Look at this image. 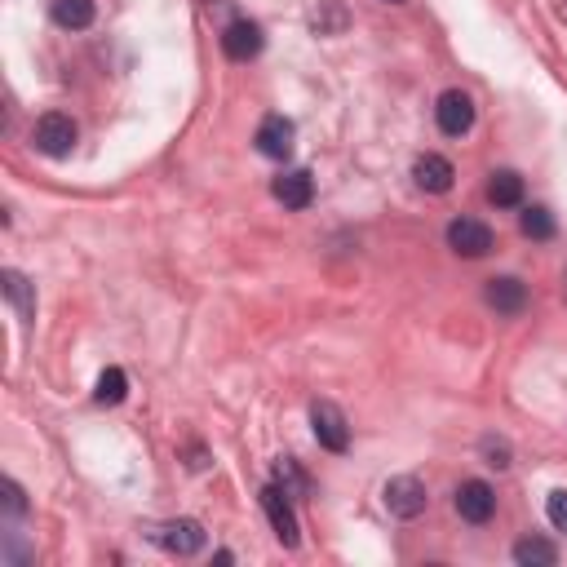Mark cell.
<instances>
[{
  "mask_svg": "<svg viewBox=\"0 0 567 567\" xmlns=\"http://www.w3.org/2000/svg\"><path fill=\"white\" fill-rule=\"evenodd\" d=\"M412 178H417L421 191L443 195V191H452V182H457V169H452V160H443V156H421L412 164Z\"/></svg>",
  "mask_w": 567,
  "mask_h": 567,
  "instance_id": "obj_13",
  "label": "cell"
},
{
  "mask_svg": "<svg viewBox=\"0 0 567 567\" xmlns=\"http://www.w3.org/2000/svg\"><path fill=\"white\" fill-rule=\"evenodd\" d=\"M147 536L164 554H178V559H191V554H200L204 545H209V532L195 519H169V523H160V528H151Z\"/></svg>",
  "mask_w": 567,
  "mask_h": 567,
  "instance_id": "obj_2",
  "label": "cell"
},
{
  "mask_svg": "<svg viewBox=\"0 0 567 567\" xmlns=\"http://www.w3.org/2000/svg\"><path fill=\"white\" fill-rule=\"evenodd\" d=\"M457 514L466 523H488L492 514H497V492H492L483 479H466L457 488Z\"/></svg>",
  "mask_w": 567,
  "mask_h": 567,
  "instance_id": "obj_8",
  "label": "cell"
},
{
  "mask_svg": "<svg viewBox=\"0 0 567 567\" xmlns=\"http://www.w3.org/2000/svg\"><path fill=\"white\" fill-rule=\"evenodd\" d=\"M0 497H5V514H9V519H23V514H27V497H23V488H18L14 479L0 483Z\"/></svg>",
  "mask_w": 567,
  "mask_h": 567,
  "instance_id": "obj_21",
  "label": "cell"
},
{
  "mask_svg": "<svg viewBox=\"0 0 567 567\" xmlns=\"http://www.w3.org/2000/svg\"><path fill=\"white\" fill-rule=\"evenodd\" d=\"M253 142H257V151H262L266 160H288V156H293V120L266 116L262 125H257V133H253Z\"/></svg>",
  "mask_w": 567,
  "mask_h": 567,
  "instance_id": "obj_11",
  "label": "cell"
},
{
  "mask_svg": "<svg viewBox=\"0 0 567 567\" xmlns=\"http://www.w3.org/2000/svg\"><path fill=\"white\" fill-rule=\"evenodd\" d=\"M381 501H386V510L395 514V519H417V514H426V483L417 479V474H395V479L381 488Z\"/></svg>",
  "mask_w": 567,
  "mask_h": 567,
  "instance_id": "obj_3",
  "label": "cell"
},
{
  "mask_svg": "<svg viewBox=\"0 0 567 567\" xmlns=\"http://www.w3.org/2000/svg\"><path fill=\"white\" fill-rule=\"evenodd\" d=\"M514 563L519 567H554L559 563V550H554L550 541H541V536H523V541L514 545Z\"/></svg>",
  "mask_w": 567,
  "mask_h": 567,
  "instance_id": "obj_17",
  "label": "cell"
},
{
  "mask_svg": "<svg viewBox=\"0 0 567 567\" xmlns=\"http://www.w3.org/2000/svg\"><path fill=\"white\" fill-rule=\"evenodd\" d=\"M483 448V457H488V466H497V470H510V443L497 439V435H488L479 443Z\"/></svg>",
  "mask_w": 567,
  "mask_h": 567,
  "instance_id": "obj_22",
  "label": "cell"
},
{
  "mask_svg": "<svg viewBox=\"0 0 567 567\" xmlns=\"http://www.w3.org/2000/svg\"><path fill=\"white\" fill-rule=\"evenodd\" d=\"M488 200L497 204V209H519L523 204V178L514 169H497L488 182Z\"/></svg>",
  "mask_w": 567,
  "mask_h": 567,
  "instance_id": "obj_15",
  "label": "cell"
},
{
  "mask_svg": "<svg viewBox=\"0 0 567 567\" xmlns=\"http://www.w3.org/2000/svg\"><path fill=\"white\" fill-rule=\"evenodd\" d=\"M519 231L528 235V240H554V213L550 209H541V204H532V209H523V218H519Z\"/></svg>",
  "mask_w": 567,
  "mask_h": 567,
  "instance_id": "obj_18",
  "label": "cell"
},
{
  "mask_svg": "<svg viewBox=\"0 0 567 567\" xmlns=\"http://www.w3.org/2000/svg\"><path fill=\"white\" fill-rule=\"evenodd\" d=\"M94 14H98L94 0H54V23L67 27V32H85L94 23Z\"/></svg>",
  "mask_w": 567,
  "mask_h": 567,
  "instance_id": "obj_16",
  "label": "cell"
},
{
  "mask_svg": "<svg viewBox=\"0 0 567 567\" xmlns=\"http://www.w3.org/2000/svg\"><path fill=\"white\" fill-rule=\"evenodd\" d=\"M262 45H266L262 27L249 23V18H235V23L222 27V54L231 58V63H249V58L262 54Z\"/></svg>",
  "mask_w": 567,
  "mask_h": 567,
  "instance_id": "obj_6",
  "label": "cell"
},
{
  "mask_svg": "<svg viewBox=\"0 0 567 567\" xmlns=\"http://www.w3.org/2000/svg\"><path fill=\"white\" fill-rule=\"evenodd\" d=\"M311 430H315L319 448H328V452H346L350 448L346 412L337 408L333 399H315V404H311Z\"/></svg>",
  "mask_w": 567,
  "mask_h": 567,
  "instance_id": "obj_5",
  "label": "cell"
},
{
  "mask_svg": "<svg viewBox=\"0 0 567 567\" xmlns=\"http://www.w3.org/2000/svg\"><path fill=\"white\" fill-rule=\"evenodd\" d=\"M129 395V377L120 373V368H107V373L98 377V390H94V399L98 404H120V399Z\"/></svg>",
  "mask_w": 567,
  "mask_h": 567,
  "instance_id": "obj_20",
  "label": "cell"
},
{
  "mask_svg": "<svg viewBox=\"0 0 567 567\" xmlns=\"http://www.w3.org/2000/svg\"><path fill=\"white\" fill-rule=\"evenodd\" d=\"M545 514H550V523H554V528L567 532V488L550 492V501H545Z\"/></svg>",
  "mask_w": 567,
  "mask_h": 567,
  "instance_id": "obj_23",
  "label": "cell"
},
{
  "mask_svg": "<svg viewBox=\"0 0 567 567\" xmlns=\"http://www.w3.org/2000/svg\"><path fill=\"white\" fill-rule=\"evenodd\" d=\"M275 483H280L288 497H302V492H311V479H306L302 466H297L293 457H280V461H275Z\"/></svg>",
  "mask_w": 567,
  "mask_h": 567,
  "instance_id": "obj_19",
  "label": "cell"
},
{
  "mask_svg": "<svg viewBox=\"0 0 567 567\" xmlns=\"http://www.w3.org/2000/svg\"><path fill=\"white\" fill-rule=\"evenodd\" d=\"M390 5H399V0H390Z\"/></svg>",
  "mask_w": 567,
  "mask_h": 567,
  "instance_id": "obj_24",
  "label": "cell"
},
{
  "mask_svg": "<svg viewBox=\"0 0 567 567\" xmlns=\"http://www.w3.org/2000/svg\"><path fill=\"white\" fill-rule=\"evenodd\" d=\"M483 302L497 315H523L528 311V284L514 280V275H497V280H488V288H483Z\"/></svg>",
  "mask_w": 567,
  "mask_h": 567,
  "instance_id": "obj_9",
  "label": "cell"
},
{
  "mask_svg": "<svg viewBox=\"0 0 567 567\" xmlns=\"http://www.w3.org/2000/svg\"><path fill=\"white\" fill-rule=\"evenodd\" d=\"M76 138H80L76 120L63 116V111H49V116H40V120H36V129H32L36 151H40V156H49V160H63V156H71Z\"/></svg>",
  "mask_w": 567,
  "mask_h": 567,
  "instance_id": "obj_1",
  "label": "cell"
},
{
  "mask_svg": "<svg viewBox=\"0 0 567 567\" xmlns=\"http://www.w3.org/2000/svg\"><path fill=\"white\" fill-rule=\"evenodd\" d=\"M448 244L461 257H483L492 253V226H483L479 218H457L448 226Z\"/></svg>",
  "mask_w": 567,
  "mask_h": 567,
  "instance_id": "obj_10",
  "label": "cell"
},
{
  "mask_svg": "<svg viewBox=\"0 0 567 567\" xmlns=\"http://www.w3.org/2000/svg\"><path fill=\"white\" fill-rule=\"evenodd\" d=\"M435 120H439V129L448 133V138H466V133L474 129V98L461 94V89H448V94H439Z\"/></svg>",
  "mask_w": 567,
  "mask_h": 567,
  "instance_id": "obj_7",
  "label": "cell"
},
{
  "mask_svg": "<svg viewBox=\"0 0 567 567\" xmlns=\"http://www.w3.org/2000/svg\"><path fill=\"white\" fill-rule=\"evenodd\" d=\"M275 200L284 204V209H311V200H315V178H311V169H288L275 178Z\"/></svg>",
  "mask_w": 567,
  "mask_h": 567,
  "instance_id": "obj_12",
  "label": "cell"
},
{
  "mask_svg": "<svg viewBox=\"0 0 567 567\" xmlns=\"http://www.w3.org/2000/svg\"><path fill=\"white\" fill-rule=\"evenodd\" d=\"M262 510H266V519H271V528H275V541H280L284 550H297L302 528H297V514H293V505H288V492L280 488V483H266L262 488Z\"/></svg>",
  "mask_w": 567,
  "mask_h": 567,
  "instance_id": "obj_4",
  "label": "cell"
},
{
  "mask_svg": "<svg viewBox=\"0 0 567 567\" xmlns=\"http://www.w3.org/2000/svg\"><path fill=\"white\" fill-rule=\"evenodd\" d=\"M0 288H5V297H9V306L18 311V319L32 324V319H36V288H32V280H27L23 271H5V275H0Z\"/></svg>",
  "mask_w": 567,
  "mask_h": 567,
  "instance_id": "obj_14",
  "label": "cell"
}]
</instances>
